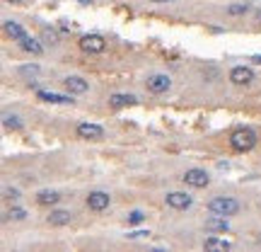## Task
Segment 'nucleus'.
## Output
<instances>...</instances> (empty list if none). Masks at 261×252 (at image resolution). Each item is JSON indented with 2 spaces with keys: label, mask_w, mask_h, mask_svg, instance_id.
<instances>
[{
  "label": "nucleus",
  "mask_w": 261,
  "mask_h": 252,
  "mask_svg": "<svg viewBox=\"0 0 261 252\" xmlns=\"http://www.w3.org/2000/svg\"><path fill=\"white\" fill-rule=\"evenodd\" d=\"M230 146L237 153H249L256 146V131L249 129V126H237L230 134Z\"/></svg>",
  "instance_id": "obj_1"
},
{
  "label": "nucleus",
  "mask_w": 261,
  "mask_h": 252,
  "mask_svg": "<svg viewBox=\"0 0 261 252\" xmlns=\"http://www.w3.org/2000/svg\"><path fill=\"white\" fill-rule=\"evenodd\" d=\"M239 201L232 199V196H213L210 201H208V211L213 213V216H237L239 213Z\"/></svg>",
  "instance_id": "obj_2"
},
{
  "label": "nucleus",
  "mask_w": 261,
  "mask_h": 252,
  "mask_svg": "<svg viewBox=\"0 0 261 252\" xmlns=\"http://www.w3.org/2000/svg\"><path fill=\"white\" fill-rule=\"evenodd\" d=\"M85 204H87V209H90V211H97V213H102V211L109 209L111 196L107 194V192H99V189H95V192H90V194H87Z\"/></svg>",
  "instance_id": "obj_3"
},
{
  "label": "nucleus",
  "mask_w": 261,
  "mask_h": 252,
  "mask_svg": "<svg viewBox=\"0 0 261 252\" xmlns=\"http://www.w3.org/2000/svg\"><path fill=\"white\" fill-rule=\"evenodd\" d=\"M80 49L85 54H102L107 49V39L102 34H87V37L80 39Z\"/></svg>",
  "instance_id": "obj_4"
},
{
  "label": "nucleus",
  "mask_w": 261,
  "mask_h": 252,
  "mask_svg": "<svg viewBox=\"0 0 261 252\" xmlns=\"http://www.w3.org/2000/svg\"><path fill=\"white\" fill-rule=\"evenodd\" d=\"M165 204L174 211H186V209H191L193 199L186 194V192H169V194L165 196Z\"/></svg>",
  "instance_id": "obj_5"
},
{
  "label": "nucleus",
  "mask_w": 261,
  "mask_h": 252,
  "mask_svg": "<svg viewBox=\"0 0 261 252\" xmlns=\"http://www.w3.org/2000/svg\"><path fill=\"white\" fill-rule=\"evenodd\" d=\"M169 87H172V78L167 73H155V75L148 78V90L152 95H165Z\"/></svg>",
  "instance_id": "obj_6"
},
{
  "label": "nucleus",
  "mask_w": 261,
  "mask_h": 252,
  "mask_svg": "<svg viewBox=\"0 0 261 252\" xmlns=\"http://www.w3.org/2000/svg\"><path fill=\"white\" fill-rule=\"evenodd\" d=\"M208 172L201 168H191L184 172V182L189 184V187H196V189H203V187H208Z\"/></svg>",
  "instance_id": "obj_7"
},
{
  "label": "nucleus",
  "mask_w": 261,
  "mask_h": 252,
  "mask_svg": "<svg viewBox=\"0 0 261 252\" xmlns=\"http://www.w3.org/2000/svg\"><path fill=\"white\" fill-rule=\"evenodd\" d=\"M254 80V70L247 68V66H234L230 68V83L237 85V87H244Z\"/></svg>",
  "instance_id": "obj_8"
},
{
  "label": "nucleus",
  "mask_w": 261,
  "mask_h": 252,
  "mask_svg": "<svg viewBox=\"0 0 261 252\" xmlns=\"http://www.w3.org/2000/svg\"><path fill=\"white\" fill-rule=\"evenodd\" d=\"M63 87L68 90L70 95H85L87 90H90V83L80 78V75H68L66 80H63Z\"/></svg>",
  "instance_id": "obj_9"
},
{
  "label": "nucleus",
  "mask_w": 261,
  "mask_h": 252,
  "mask_svg": "<svg viewBox=\"0 0 261 252\" xmlns=\"http://www.w3.org/2000/svg\"><path fill=\"white\" fill-rule=\"evenodd\" d=\"M78 136L85 141H99V139H104V129L99 124H78Z\"/></svg>",
  "instance_id": "obj_10"
},
{
  "label": "nucleus",
  "mask_w": 261,
  "mask_h": 252,
  "mask_svg": "<svg viewBox=\"0 0 261 252\" xmlns=\"http://www.w3.org/2000/svg\"><path fill=\"white\" fill-rule=\"evenodd\" d=\"M138 102L136 95H131V92H114L109 97V107L114 109H124V107H133Z\"/></svg>",
  "instance_id": "obj_11"
},
{
  "label": "nucleus",
  "mask_w": 261,
  "mask_h": 252,
  "mask_svg": "<svg viewBox=\"0 0 261 252\" xmlns=\"http://www.w3.org/2000/svg\"><path fill=\"white\" fill-rule=\"evenodd\" d=\"M37 97L42 102H51V104H73V95H58L49 90H37Z\"/></svg>",
  "instance_id": "obj_12"
},
{
  "label": "nucleus",
  "mask_w": 261,
  "mask_h": 252,
  "mask_svg": "<svg viewBox=\"0 0 261 252\" xmlns=\"http://www.w3.org/2000/svg\"><path fill=\"white\" fill-rule=\"evenodd\" d=\"M70 221H73V213L66 209H51V213L46 216L49 225H68Z\"/></svg>",
  "instance_id": "obj_13"
},
{
  "label": "nucleus",
  "mask_w": 261,
  "mask_h": 252,
  "mask_svg": "<svg viewBox=\"0 0 261 252\" xmlns=\"http://www.w3.org/2000/svg\"><path fill=\"white\" fill-rule=\"evenodd\" d=\"M3 29H5V34H8V37H13L15 42H22L25 37H29L27 29L22 27V25H17V22H13V20H8V22L3 25Z\"/></svg>",
  "instance_id": "obj_14"
},
{
  "label": "nucleus",
  "mask_w": 261,
  "mask_h": 252,
  "mask_svg": "<svg viewBox=\"0 0 261 252\" xmlns=\"http://www.w3.org/2000/svg\"><path fill=\"white\" fill-rule=\"evenodd\" d=\"M61 201V194L56 192V189H42L39 194H37V204L39 206H54Z\"/></svg>",
  "instance_id": "obj_15"
},
{
  "label": "nucleus",
  "mask_w": 261,
  "mask_h": 252,
  "mask_svg": "<svg viewBox=\"0 0 261 252\" xmlns=\"http://www.w3.org/2000/svg\"><path fill=\"white\" fill-rule=\"evenodd\" d=\"M230 247L232 245L222 238H206V242H203V250H208V252H227Z\"/></svg>",
  "instance_id": "obj_16"
},
{
  "label": "nucleus",
  "mask_w": 261,
  "mask_h": 252,
  "mask_svg": "<svg viewBox=\"0 0 261 252\" xmlns=\"http://www.w3.org/2000/svg\"><path fill=\"white\" fill-rule=\"evenodd\" d=\"M206 228L213 230V233H225L230 225H227V216H215V218H208L206 221Z\"/></svg>",
  "instance_id": "obj_17"
},
{
  "label": "nucleus",
  "mask_w": 261,
  "mask_h": 252,
  "mask_svg": "<svg viewBox=\"0 0 261 252\" xmlns=\"http://www.w3.org/2000/svg\"><path fill=\"white\" fill-rule=\"evenodd\" d=\"M20 46H22V51H29V54H44V46L37 39H32V37H25L22 42H20Z\"/></svg>",
  "instance_id": "obj_18"
},
{
  "label": "nucleus",
  "mask_w": 261,
  "mask_h": 252,
  "mask_svg": "<svg viewBox=\"0 0 261 252\" xmlns=\"http://www.w3.org/2000/svg\"><path fill=\"white\" fill-rule=\"evenodd\" d=\"M247 10H249V8L244 5V3H230V5L225 8V13L232 15V17H239V15H244Z\"/></svg>",
  "instance_id": "obj_19"
},
{
  "label": "nucleus",
  "mask_w": 261,
  "mask_h": 252,
  "mask_svg": "<svg viewBox=\"0 0 261 252\" xmlns=\"http://www.w3.org/2000/svg\"><path fill=\"white\" fill-rule=\"evenodd\" d=\"M3 126H5V129H15V131H17V129H22V121H20L17 116L5 114V116H3Z\"/></svg>",
  "instance_id": "obj_20"
},
{
  "label": "nucleus",
  "mask_w": 261,
  "mask_h": 252,
  "mask_svg": "<svg viewBox=\"0 0 261 252\" xmlns=\"http://www.w3.org/2000/svg\"><path fill=\"white\" fill-rule=\"evenodd\" d=\"M8 218H10V221H25V218H27V213L20 209V206H13L10 213H8Z\"/></svg>",
  "instance_id": "obj_21"
},
{
  "label": "nucleus",
  "mask_w": 261,
  "mask_h": 252,
  "mask_svg": "<svg viewBox=\"0 0 261 252\" xmlns=\"http://www.w3.org/2000/svg\"><path fill=\"white\" fill-rule=\"evenodd\" d=\"M128 223H131V225H136V223H143V213H140V211H133V213L128 216Z\"/></svg>",
  "instance_id": "obj_22"
},
{
  "label": "nucleus",
  "mask_w": 261,
  "mask_h": 252,
  "mask_svg": "<svg viewBox=\"0 0 261 252\" xmlns=\"http://www.w3.org/2000/svg\"><path fill=\"white\" fill-rule=\"evenodd\" d=\"M20 70H22V73H32V75H37V73H39V66H20Z\"/></svg>",
  "instance_id": "obj_23"
},
{
  "label": "nucleus",
  "mask_w": 261,
  "mask_h": 252,
  "mask_svg": "<svg viewBox=\"0 0 261 252\" xmlns=\"http://www.w3.org/2000/svg\"><path fill=\"white\" fill-rule=\"evenodd\" d=\"M5 196H8V199H20V192H17V189H10V187H8V189H5Z\"/></svg>",
  "instance_id": "obj_24"
},
{
  "label": "nucleus",
  "mask_w": 261,
  "mask_h": 252,
  "mask_svg": "<svg viewBox=\"0 0 261 252\" xmlns=\"http://www.w3.org/2000/svg\"><path fill=\"white\" fill-rule=\"evenodd\" d=\"M251 61H254V63H261V54H256V56H251Z\"/></svg>",
  "instance_id": "obj_25"
},
{
  "label": "nucleus",
  "mask_w": 261,
  "mask_h": 252,
  "mask_svg": "<svg viewBox=\"0 0 261 252\" xmlns=\"http://www.w3.org/2000/svg\"><path fill=\"white\" fill-rule=\"evenodd\" d=\"M8 3H15V5H20V3H25V0H8Z\"/></svg>",
  "instance_id": "obj_26"
},
{
  "label": "nucleus",
  "mask_w": 261,
  "mask_h": 252,
  "mask_svg": "<svg viewBox=\"0 0 261 252\" xmlns=\"http://www.w3.org/2000/svg\"><path fill=\"white\" fill-rule=\"evenodd\" d=\"M150 3H169V0H150Z\"/></svg>",
  "instance_id": "obj_27"
},
{
  "label": "nucleus",
  "mask_w": 261,
  "mask_h": 252,
  "mask_svg": "<svg viewBox=\"0 0 261 252\" xmlns=\"http://www.w3.org/2000/svg\"><path fill=\"white\" fill-rule=\"evenodd\" d=\"M80 3H92V0H80Z\"/></svg>",
  "instance_id": "obj_28"
},
{
  "label": "nucleus",
  "mask_w": 261,
  "mask_h": 252,
  "mask_svg": "<svg viewBox=\"0 0 261 252\" xmlns=\"http://www.w3.org/2000/svg\"><path fill=\"white\" fill-rule=\"evenodd\" d=\"M256 240H259V245H261V233H259V238H256Z\"/></svg>",
  "instance_id": "obj_29"
}]
</instances>
